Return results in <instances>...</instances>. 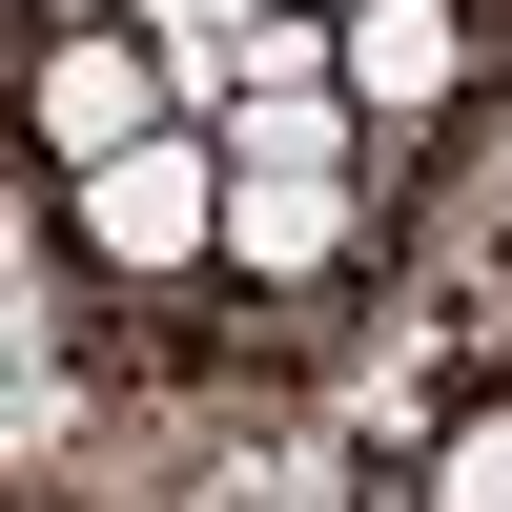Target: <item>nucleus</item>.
<instances>
[{
  "mask_svg": "<svg viewBox=\"0 0 512 512\" xmlns=\"http://www.w3.org/2000/svg\"><path fill=\"white\" fill-rule=\"evenodd\" d=\"M62 246H82L103 287H185V267H226V144L144 123L123 164H62Z\"/></svg>",
  "mask_w": 512,
  "mask_h": 512,
  "instance_id": "obj_1",
  "label": "nucleus"
},
{
  "mask_svg": "<svg viewBox=\"0 0 512 512\" xmlns=\"http://www.w3.org/2000/svg\"><path fill=\"white\" fill-rule=\"evenodd\" d=\"M349 246H369V205H349V144H328L308 103L226 123V267H246V287H349Z\"/></svg>",
  "mask_w": 512,
  "mask_h": 512,
  "instance_id": "obj_2",
  "label": "nucleus"
},
{
  "mask_svg": "<svg viewBox=\"0 0 512 512\" xmlns=\"http://www.w3.org/2000/svg\"><path fill=\"white\" fill-rule=\"evenodd\" d=\"M144 123H164L144 21H41V62H21V144H41V164H123Z\"/></svg>",
  "mask_w": 512,
  "mask_h": 512,
  "instance_id": "obj_3",
  "label": "nucleus"
},
{
  "mask_svg": "<svg viewBox=\"0 0 512 512\" xmlns=\"http://www.w3.org/2000/svg\"><path fill=\"white\" fill-rule=\"evenodd\" d=\"M451 82H472V21L451 0H349V103L369 123H431Z\"/></svg>",
  "mask_w": 512,
  "mask_h": 512,
  "instance_id": "obj_4",
  "label": "nucleus"
},
{
  "mask_svg": "<svg viewBox=\"0 0 512 512\" xmlns=\"http://www.w3.org/2000/svg\"><path fill=\"white\" fill-rule=\"evenodd\" d=\"M431 512H512V390H492V410H472V431H451V451H431Z\"/></svg>",
  "mask_w": 512,
  "mask_h": 512,
  "instance_id": "obj_5",
  "label": "nucleus"
}]
</instances>
